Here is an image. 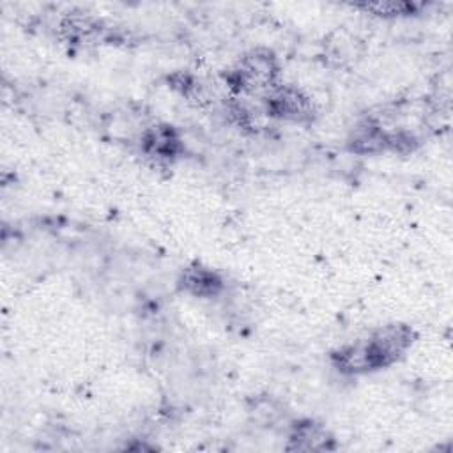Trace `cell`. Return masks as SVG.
<instances>
[{"mask_svg": "<svg viewBox=\"0 0 453 453\" xmlns=\"http://www.w3.org/2000/svg\"><path fill=\"white\" fill-rule=\"evenodd\" d=\"M416 342L409 324L393 322L373 329L366 338L342 345L331 352L333 366L347 375L377 372L400 361Z\"/></svg>", "mask_w": 453, "mask_h": 453, "instance_id": "6da1fadb", "label": "cell"}, {"mask_svg": "<svg viewBox=\"0 0 453 453\" xmlns=\"http://www.w3.org/2000/svg\"><path fill=\"white\" fill-rule=\"evenodd\" d=\"M280 65L273 51L251 50L225 74L228 87L239 94H265L278 85Z\"/></svg>", "mask_w": 453, "mask_h": 453, "instance_id": "7a4b0ae2", "label": "cell"}, {"mask_svg": "<svg viewBox=\"0 0 453 453\" xmlns=\"http://www.w3.org/2000/svg\"><path fill=\"white\" fill-rule=\"evenodd\" d=\"M265 113L290 122H306L315 115L313 103L301 88L292 85H276L264 96Z\"/></svg>", "mask_w": 453, "mask_h": 453, "instance_id": "3957f363", "label": "cell"}, {"mask_svg": "<svg viewBox=\"0 0 453 453\" xmlns=\"http://www.w3.org/2000/svg\"><path fill=\"white\" fill-rule=\"evenodd\" d=\"M334 448V435L315 419L296 421L290 426L285 446L288 451H331Z\"/></svg>", "mask_w": 453, "mask_h": 453, "instance_id": "277c9868", "label": "cell"}, {"mask_svg": "<svg viewBox=\"0 0 453 453\" xmlns=\"http://www.w3.org/2000/svg\"><path fill=\"white\" fill-rule=\"evenodd\" d=\"M142 150L157 161H172L184 150L182 140L177 129L170 124H152L142 131Z\"/></svg>", "mask_w": 453, "mask_h": 453, "instance_id": "5b68a950", "label": "cell"}, {"mask_svg": "<svg viewBox=\"0 0 453 453\" xmlns=\"http://www.w3.org/2000/svg\"><path fill=\"white\" fill-rule=\"evenodd\" d=\"M177 283L180 290L200 299L218 297L225 290L223 276L202 264H191L184 267Z\"/></svg>", "mask_w": 453, "mask_h": 453, "instance_id": "8992f818", "label": "cell"}, {"mask_svg": "<svg viewBox=\"0 0 453 453\" xmlns=\"http://www.w3.org/2000/svg\"><path fill=\"white\" fill-rule=\"evenodd\" d=\"M388 129L377 120L366 119L365 122L357 124L349 140V150L356 154H377L382 150H388Z\"/></svg>", "mask_w": 453, "mask_h": 453, "instance_id": "52a82bcc", "label": "cell"}, {"mask_svg": "<svg viewBox=\"0 0 453 453\" xmlns=\"http://www.w3.org/2000/svg\"><path fill=\"white\" fill-rule=\"evenodd\" d=\"M356 7L370 11L377 16H402V14H411L418 11V4L414 2H368V4H357Z\"/></svg>", "mask_w": 453, "mask_h": 453, "instance_id": "ba28073f", "label": "cell"}]
</instances>
